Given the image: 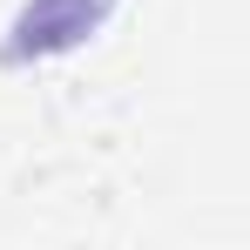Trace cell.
Returning <instances> with one entry per match:
<instances>
[{
	"label": "cell",
	"instance_id": "obj_1",
	"mask_svg": "<svg viewBox=\"0 0 250 250\" xmlns=\"http://www.w3.org/2000/svg\"><path fill=\"white\" fill-rule=\"evenodd\" d=\"M88 27H95V0H41L21 21L27 47H68V41H82Z\"/></svg>",
	"mask_w": 250,
	"mask_h": 250
}]
</instances>
